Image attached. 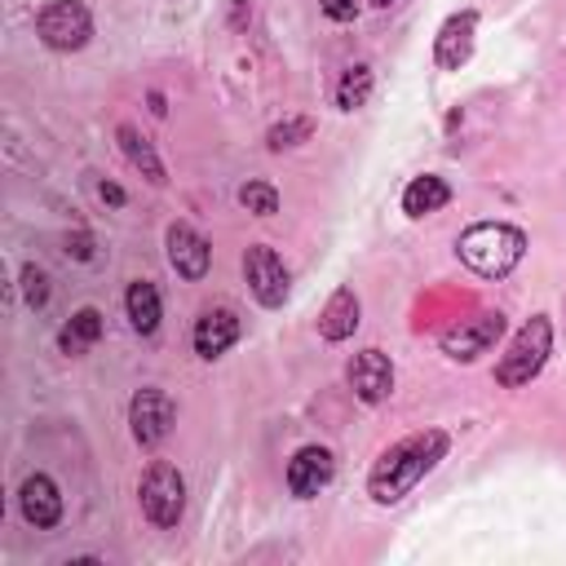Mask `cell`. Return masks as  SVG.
<instances>
[{"label": "cell", "instance_id": "6", "mask_svg": "<svg viewBox=\"0 0 566 566\" xmlns=\"http://www.w3.org/2000/svg\"><path fill=\"white\" fill-rule=\"evenodd\" d=\"M504 332V314L500 310H478L469 318H460L455 327L442 332V354L455 363H473L478 354H486Z\"/></svg>", "mask_w": 566, "mask_h": 566}, {"label": "cell", "instance_id": "17", "mask_svg": "<svg viewBox=\"0 0 566 566\" xmlns=\"http://www.w3.org/2000/svg\"><path fill=\"white\" fill-rule=\"evenodd\" d=\"M447 199H451V186H447L442 177L424 172V177H416V181L402 190V212H407V217H429V212H438Z\"/></svg>", "mask_w": 566, "mask_h": 566}, {"label": "cell", "instance_id": "4", "mask_svg": "<svg viewBox=\"0 0 566 566\" xmlns=\"http://www.w3.org/2000/svg\"><path fill=\"white\" fill-rule=\"evenodd\" d=\"M137 500H142V513L150 526L168 531L181 522L186 513V478L177 473V464L168 460H155L146 473H142V486H137Z\"/></svg>", "mask_w": 566, "mask_h": 566}, {"label": "cell", "instance_id": "9", "mask_svg": "<svg viewBox=\"0 0 566 566\" xmlns=\"http://www.w3.org/2000/svg\"><path fill=\"white\" fill-rule=\"evenodd\" d=\"M349 389L363 398V402H385L389 394H394V363H389V354L385 349H358L354 358H349Z\"/></svg>", "mask_w": 566, "mask_h": 566}, {"label": "cell", "instance_id": "23", "mask_svg": "<svg viewBox=\"0 0 566 566\" xmlns=\"http://www.w3.org/2000/svg\"><path fill=\"white\" fill-rule=\"evenodd\" d=\"M310 133H314V124H310V119H287V124H274L265 142H270V150H283V146H296V142H301V137H310Z\"/></svg>", "mask_w": 566, "mask_h": 566}, {"label": "cell", "instance_id": "26", "mask_svg": "<svg viewBox=\"0 0 566 566\" xmlns=\"http://www.w3.org/2000/svg\"><path fill=\"white\" fill-rule=\"evenodd\" d=\"M66 243H75V248H66V252H75L80 261H88V256H93V239H88V234H75V239H66Z\"/></svg>", "mask_w": 566, "mask_h": 566}, {"label": "cell", "instance_id": "11", "mask_svg": "<svg viewBox=\"0 0 566 566\" xmlns=\"http://www.w3.org/2000/svg\"><path fill=\"white\" fill-rule=\"evenodd\" d=\"M473 35H478V13H473V9L451 13V18L438 27L433 62H438L442 71H460V66L473 57Z\"/></svg>", "mask_w": 566, "mask_h": 566}, {"label": "cell", "instance_id": "18", "mask_svg": "<svg viewBox=\"0 0 566 566\" xmlns=\"http://www.w3.org/2000/svg\"><path fill=\"white\" fill-rule=\"evenodd\" d=\"M97 336H102V314H97L93 305H84V310H75L71 323L57 332V345H62V354H84L88 345H97Z\"/></svg>", "mask_w": 566, "mask_h": 566}, {"label": "cell", "instance_id": "12", "mask_svg": "<svg viewBox=\"0 0 566 566\" xmlns=\"http://www.w3.org/2000/svg\"><path fill=\"white\" fill-rule=\"evenodd\" d=\"M168 261H172V270L181 279H203L208 274V261H212V248H208V239L195 226L172 221L168 226Z\"/></svg>", "mask_w": 566, "mask_h": 566}, {"label": "cell", "instance_id": "3", "mask_svg": "<svg viewBox=\"0 0 566 566\" xmlns=\"http://www.w3.org/2000/svg\"><path fill=\"white\" fill-rule=\"evenodd\" d=\"M548 349H553V323L544 314H535L531 323H522V332L509 340V349L500 354L495 363V380L504 389H522L539 376V367L548 363Z\"/></svg>", "mask_w": 566, "mask_h": 566}, {"label": "cell", "instance_id": "8", "mask_svg": "<svg viewBox=\"0 0 566 566\" xmlns=\"http://www.w3.org/2000/svg\"><path fill=\"white\" fill-rule=\"evenodd\" d=\"M243 274H248V287L252 296L265 305V310H279L287 301V265L279 261L274 248L265 243H252L248 256H243Z\"/></svg>", "mask_w": 566, "mask_h": 566}, {"label": "cell", "instance_id": "5", "mask_svg": "<svg viewBox=\"0 0 566 566\" xmlns=\"http://www.w3.org/2000/svg\"><path fill=\"white\" fill-rule=\"evenodd\" d=\"M35 35L57 53H75L93 35V13L80 0H49L35 13Z\"/></svg>", "mask_w": 566, "mask_h": 566}, {"label": "cell", "instance_id": "24", "mask_svg": "<svg viewBox=\"0 0 566 566\" xmlns=\"http://www.w3.org/2000/svg\"><path fill=\"white\" fill-rule=\"evenodd\" d=\"M318 9H323L332 22H354V13H358V0H318Z\"/></svg>", "mask_w": 566, "mask_h": 566}, {"label": "cell", "instance_id": "21", "mask_svg": "<svg viewBox=\"0 0 566 566\" xmlns=\"http://www.w3.org/2000/svg\"><path fill=\"white\" fill-rule=\"evenodd\" d=\"M239 203L252 212V217H274L279 212V190L270 181H243L239 186Z\"/></svg>", "mask_w": 566, "mask_h": 566}, {"label": "cell", "instance_id": "25", "mask_svg": "<svg viewBox=\"0 0 566 566\" xmlns=\"http://www.w3.org/2000/svg\"><path fill=\"white\" fill-rule=\"evenodd\" d=\"M97 195H102L111 208H119V203H124V190H119L115 181H102V186H97Z\"/></svg>", "mask_w": 566, "mask_h": 566}, {"label": "cell", "instance_id": "20", "mask_svg": "<svg viewBox=\"0 0 566 566\" xmlns=\"http://www.w3.org/2000/svg\"><path fill=\"white\" fill-rule=\"evenodd\" d=\"M367 93H371V66H367V62L345 66V75H340V84H336V106H340V111H358V106L367 102Z\"/></svg>", "mask_w": 566, "mask_h": 566}, {"label": "cell", "instance_id": "16", "mask_svg": "<svg viewBox=\"0 0 566 566\" xmlns=\"http://www.w3.org/2000/svg\"><path fill=\"white\" fill-rule=\"evenodd\" d=\"M124 310H128V323H133V332H142V336H155V327H159V287H155L150 279H137V283H128V292H124Z\"/></svg>", "mask_w": 566, "mask_h": 566}, {"label": "cell", "instance_id": "2", "mask_svg": "<svg viewBox=\"0 0 566 566\" xmlns=\"http://www.w3.org/2000/svg\"><path fill=\"white\" fill-rule=\"evenodd\" d=\"M455 252H460V261H464L473 274H482V279H504V274L522 261L526 234H522L517 226H509V221H478V226H469V230L455 239Z\"/></svg>", "mask_w": 566, "mask_h": 566}, {"label": "cell", "instance_id": "19", "mask_svg": "<svg viewBox=\"0 0 566 566\" xmlns=\"http://www.w3.org/2000/svg\"><path fill=\"white\" fill-rule=\"evenodd\" d=\"M119 146H124V155H128V164L133 168H142V177L146 181H155V186H164V164H159V155H155V146L133 128V124H119Z\"/></svg>", "mask_w": 566, "mask_h": 566}, {"label": "cell", "instance_id": "15", "mask_svg": "<svg viewBox=\"0 0 566 566\" xmlns=\"http://www.w3.org/2000/svg\"><path fill=\"white\" fill-rule=\"evenodd\" d=\"M358 314H363V310H358L354 287H336V292L327 296L323 314H318V336H323V340H345V336H354Z\"/></svg>", "mask_w": 566, "mask_h": 566}, {"label": "cell", "instance_id": "22", "mask_svg": "<svg viewBox=\"0 0 566 566\" xmlns=\"http://www.w3.org/2000/svg\"><path fill=\"white\" fill-rule=\"evenodd\" d=\"M22 296H27V305L31 310H44L49 305V274L40 270V265H22Z\"/></svg>", "mask_w": 566, "mask_h": 566}, {"label": "cell", "instance_id": "27", "mask_svg": "<svg viewBox=\"0 0 566 566\" xmlns=\"http://www.w3.org/2000/svg\"><path fill=\"white\" fill-rule=\"evenodd\" d=\"M371 4H376V9H389V4H394V0H371Z\"/></svg>", "mask_w": 566, "mask_h": 566}, {"label": "cell", "instance_id": "7", "mask_svg": "<svg viewBox=\"0 0 566 566\" xmlns=\"http://www.w3.org/2000/svg\"><path fill=\"white\" fill-rule=\"evenodd\" d=\"M172 420H177V407H172V398H168L164 389L146 385V389L133 394V402H128V424H133L137 447H159V442L168 438Z\"/></svg>", "mask_w": 566, "mask_h": 566}, {"label": "cell", "instance_id": "10", "mask_svg": "<svg viewBox=\"0 0 566 566\" xmlns=\"http://www.w3.org/2000/svg\"><path fill=\"white\" fill-rule=\"evenodd\" d=\"M332 478H336V455L327 447H301L287 460V491L296 500H314Z\"/></svg>", "mask_w": 566, "mask_h": 566}, {"label": "cell", "instance_id": "13", "mask_svg": "<svg viewBox=\"0 0 566 566\" xmlns=\"http://www.w3.org/2000/svg\"><path fill=\"white\" fill-rule=\"evenodd\" d=\"M239 332H243V323H239V314H234L230 305L203 310L199 323H195V354L212 363V358H221V354L239 340Z\"/></svg>", "mask_w": 566, "mask_h": 566}, {"label": "cell", "instance_id": "1", "mask_svg": "<svg viewBox=\"0 0 566 566\" xmlns=\"http://www.w3.org/2000/svg\"><path fill=\"white\" fill-rule=\"evenodd\" d=\"M451 438L442 429H424V433H411L402 442H394L367 473V491L376 504H398L424 473H433V464L447 455Z\"/></svg>", "mask_w": 566, "mask_h": 566}, {"label": "cell", "instance_id": "14", "mask_svg": "<svg viewBox=\"0 0 566 566\" xmlns=\"http://www.w3.org/2000/svg\"><path fill=\"white\" fill-rule=\"evenodd\" d=\"M18 509H22L27 526H35V531L57 526V522H62V495H57L53 478L31 473V478L22 482V491H18Z\"/></svg>", "mask_w": 566, "mask_h": 566}]
</instances>
